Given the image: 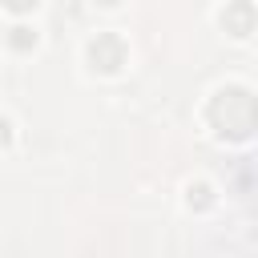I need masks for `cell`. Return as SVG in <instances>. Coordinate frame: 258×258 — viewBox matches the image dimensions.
<instances>
[{"mask_svg":"<svg viewBox=\"0 0 258 258\" xmlns=\"http://www.w3.org/2000/svg\"><path fill=\"white\" fill-rule=\"evenodd\" d=\"M89 60H93V69H101V73L121 69V64H125V44H121V36H97V40L89 44Z\"/></svg>","mask_w":258,"mask_h":258,"instance_id":"2","label":"cell"},{"mask_svg":"<svg viewBox=\"0 0 258 258\" xmlns=\"http://www.w3.org/2000/svg\"><path fill=\"white\" fill-rule=\"evenodd\" d=\"M4 141H8V121L0 117V145H4Z\"/></svg>","mask_w":258,"mask_h":258,"instance_id":"7","label":"cell"},{"mask_svg":"<svg viewBox=\"0 0 258 258\" xmlns=\"http://www.w3.org/2000/svg\"><path fill=\"white\" fill-rule=\"evenodd\" d=\"M222 24H226V32L246 36V32H254V8H250L246 0H238V4H230V8L222 12Z\"/></svg>","mask_w":258,"mask_h":258,"instance_id":"3","label":"cell"},{"mask_svg":"<svg viewBox=\"0 0 258 258\" xmlns=\"http://www.w3.org/2000/svg\"><path fill=\"white\" fill-rule=\"evenodd\" d=\"M4 4H8V8H12V12H28V8H32V4H36V0H4Z\"/></svg>","mask_w":258,"mask_h":258,"instance_id":"6","label":"cell"},{"mask_svg":"<svg viewBox=\"0 0 258 258\" xmlns=\"http://www.w3.org/2000/svg\"><path fill=\"white\" fill-rule=\"evenodd\" d=\"M32 44H36V32L32 28H24V24L12 28V48H32Z\"/></svg>","mask_w":258,"mask_h":258,"instance_id":"4","label":"cell"},{"mask_svg":"<svg viewBox=\"0 0 258 258\" xmlns=\"http://www.w3.org/2000/svg\"><path fill=\"white\" fill-rule=\"evenodd\" d=\"M206 113L222 137H250L258 129V97L246 89H222Z\"/></svg>","mask_w":258,"mask_h":258,"instance_id":"1","label":"cell"},{"mask_svg":"<svg viewBox=\"0 0 258 258\" xmlns=\"http://www.w3.org/2000/svg\"><path fill=\"white\" fill-rule=\"evenodd\" d=\"M194 202H198V206H210V185H194V189H189V206H194Z\"/></svg>","mask_w":258,"mask_h":258,"instance_id":"5","label":"cell"},{"mask_svg":"<svg viewBox=\"0 0 258 258\" xmlns=\"http://www.w3.org/2000/svg\"><path fill=\"white\" fill-rule=\"evenodd\" d=\"M101 4H117V0H101Z\"/></svg>","mask_w":258,"mask_h":258,"instance_id":"8","label":"cell"}]
</instances>
